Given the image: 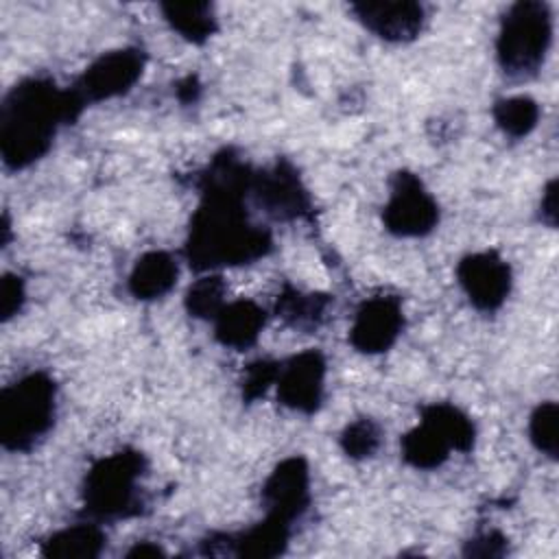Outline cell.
Instances as JSON below:
<instances>
[{"label": "cell", "mask_w": 559, "mask_h": 559, "mask_svg": "<svg viewBox=\"0 0 559 559\" xmlns=\"http://www.w3.org/2000/svg\"><path fill=\"white\" fill-rule=\"evenodd\" d=\"M380 441V432L371 419H358L343 432V448L349 456H369Z\"/></svg>", "instance_id": "24"}, {"label": "cell", "mask_w": 559, "mask_h": 559, "mask_svg": "<svg viewBox=\"0 0 559 559\" xmlns=\"http://www.w3.org/2000/svg\"><path fill=\"white\" fill-rule=\"evenodd\" d=\"M55 415V384L44 373H31L7 386L0 397V439L7 450H26L41 437Z\"/></svg>", "instance_id": "3"}, {"label": "cell", "mask_w": 559, "mask_h": 559, "mask_svg": "<svg viewBox=\"0 0 559 559\" xmlns=\"http://www.w3.org/2000/svg\"><path fill=\"white\" fill-rule=\"evenodd\" d=\"M83 98L76 90L59 92L48 79H28L11 90L2 105L0 146L7 166L22 168L41 157L61 120H72Z\"/></svg>", "instance_id": "2"}, {"label": "cell", "mask_w": 559, "mask_h": 559, "mask_svg": "<svg viewBox=\"0 0 559 559\" xmlns=\"http://www.w3.org/2000/svg\"><path fill=\"white\" fill-rule=\"evenodd\" d=\"M402 328L400 301L393 297H376L362 304L349 332L352 345L360 352L376 354L393 345Z\"/></svg>", "instance_id": "10"}, {"label": "cell", "mask_w": 559, "mask_h": 559, "mask_svg": "<svg viewBox=\"0 0 559 559\" xmlns=\"http://www.w3.org/2000/svg\"><path fill=\"white\" fill-rule=\"evenodd\" d=\"M223 290L225 284L221 277H203L199 280L194 286H190L188 290V310L194 317H203V319H214L221 310H223Z\"/></svg>", "instance_id": "21"}, {"label": "cell", "mask_w": 559, "mask_h": 559, "mask_svg": "<svg viewBox=\"0 0 559 559\" xmlns=\"http://www.w3.org/2000/svg\"><path fill=\"white\" fill-rule=\"evenodd\" d=\"M24 299V290H22V282L15 275H7L2 280V290H0V310H2V319H9L17 312L20 304Z\"/></svg>", "instance_id": "26"}, {"label": "cell", "mask_w": 559, "mask_h": 559, "mask_svg": "<svg viewBox=\"0 0 559 559\" xmlns=\"http://www.w3.org/2000/svg\"><path fill=\"white\" fill-rule=\"evenodd\" d=\"M472 443V421L450 404H432L424 411L421 424L402 439V450L411 465L428 469L443 463L450 448L469 450Z\"/></svg>", "instance_id": "5"}, {"label": "cell", "mask_w": 559, "mask_h": 559, "mask_svg": "<svg viewBox=\"0 0 559 559\" xmlns=\"http://www.w3.org/2000/svg\"><path fill=\"white\" fill-rule=\"evenodd\" d=\"M177 277V264L164 251H151L138 260L129 277V290L138 299H155L170 290Z\"/></svg>", "instance_id": "16"}, {"label": "cell", "mask_w": 559, "mask_h": 559, "mask_svg": "<svg viewBox=\"0 0 559 559\" xmlns=\"http://www.w3.org/2000/svg\"><path fill=\"white\" fill-rule=\"evenodd\" d=\"M264 500L271 515L290 520L299 515L308 502V469L301 459H288L271 474L264 487Z\"/></svg>", "instance_id": "13"}, {"label": "cell", "mask_w": 559, "mask_h": 559, "mask_svg": "<svg viewBox=\"0 0 559 559\" xmlns=\"http://www.w3.org/2000/svg\"><path fill=\"white\" fill-rule=\"evenodd\" d=\"M325 306H328L325 297L290 293L280 299L277 312L295 325H306V323H317L319 317L323 314Z\"/></svg>", "instance_id": "22"}, {"label": "cell", "mask_w": 559, "mask_h": 559, "mask_svg": "<svg viewBox=\"0 0 559 559\" xmlns=\"http://www.w3.org/2000/svg\"><path fill=\"white\" fill-rule=\"evenodd\" d=\"M216 319V338L229 347H249L262 325H264V310L258 308L253 301H236L223 306V310L214 317Z\"/></svg>", "instance_id": "15"}, {"label": "cell", "mask_w": 559, "mask_h": 559, "mask_svg": "<svg viewBox=\"0 0 559 559\" xmlns=\"http://www.w3.org/2000/svg\"><path fill=\"white\" fill-rule=\"evenodd\" d=\"M286 542V520L271 515L255 528L247 531L236 544L238 555H253V557H273L282 550Z\"/></svg>", "instance_id": "19"}, {"label": "cell", "mask_w": 559, "mask_h": 559, "mask_svg": "<svg viewBox=\"0 0 559 559\" xmlns=\"http://www.w3.org/2000/svg\"><path fill=\"white\" fill-rule=\"evenodd\" d=\"M544 214H548V223H555V183H550V188L546 190V199L542 203Z\"/></svg>", "instance_id": "27"}, {"label": "cell", "mask_w": 559, "mask_h": 559, "mask_svg": "<svg viewBox=\"0 0 559 559\" xmlns=\"http://www.w3.org/2000/svg\"><path fill=\"white\" fill-rule=\"evenodd\" d=\"M323 358L317 352H304L295 356L280 373L277 393L280 400L304 413H312L321 402L323 391Z\"/></svg>", "instance_id": "11"}, {"label": "cell", "mask_w": 559, "mask_h": 559, "mask_svg": "<svg viewBox=\"0 0 559 559\" xmlns=\"http://www.w3.org/2000/svg\"><path fill=\"white\" fill-rule=\"evenodd\" d=\"M142 456L118 452L96 463L85 478V507L100 518L127 515L135 504V480Z\"/></svg>", "instance_id": "6"}, {"label": "cell", "mask_w": 559, "mask_h": 559, "mask_svg": "<svg viewBox=\"0 0 559 559\" xmlns=\"http://www.w3.org/2000/svg\"><path fill=\"white\" fill-rule=\"evenodd\" d=\"M253 188L260 205H264L266 212L277 218L297 216L308 205L306 190L299 186L297 175L284 164H280L271 173H260L253 181Z\"/></svg>", "instance_id": "14"}, {"label": "cell", "mask_w": 559, "mask_h": 559, "mask_svg": "<svg viewBox=\"0 0 559 559\" xmlns=\"http://www.w3.org/2000/svg\"><path fill=\"white\" fill-rule=\"evenodd\" d=\"M280 369L271 362H255L251 365L247 380H245V393L247 397H258L260 393L266 391V386L277 378Z\"/></svg>", "instance_id": "25"}, {"label": "cell", "mask_w": 559, "mask_h": 559, "mask_svg": "<svg viewBox=\"0 0 559 559\" xmlns=\"http://www.w3.org/2000/svg\"><path fill=\"white\" fill-rule=\"evenodd\" d=\"M439 210L421 181L411 173H397L391 199L384 207V223L393 234L421 236L435 227Z\"/></svg>", "instance_id": "7"}, {"label": "cell", "mask_w": 559, "mask_h": 559, "mask_svg": "<svg viewBox=\"0 0 559 559\" xmlns=\"http://www.w3.org/2000/svg\"><path fill=\"white\" fill-rule=\"evenodd\" d=\"M537 116H539V109H537L535 100H531L526 96L507 98L493 107V118H496L498 127L513 138L526 135L535 127Z\"/></svg>", "instance_id": "20"}, {"label": "cell", "mask_w": 559, "mask_h": 559, "mask_svg": "<svg viewBox=\"0 0 559 559\" xmlns=\"http://www.w3.org/2000/svg\"><path fill=\"white\" fill-rule=\"evenodd\" d=\"M531 439L548 456L557 454V406L542 404L531 419Z\"/></svg>", "instance_id": "23"}, {"label": "cell", "mask_w": 559, "mask_h": 559, "mask_svg": "<svg viewBox=\"0 0 559 559\" xmlns=\"http://www.w3.org/2000/svg\"><path fill=\"white\" fill-rule=\"evenodd\" d=\"M142 55L138 50H116L103 55L79 83V94L83 100H103L127 92L142 72Z\"/></svg>", "instance_id": "9"}, {"label": "cell", "mask_w": 559, "mask_h": 559, "mask_svg": "<svg viewBox=\"0 0 559 559\" xmlns=\"http://www.w3.org/2000/svg\"><path fill=\"white\" fill-rule=\"evenodd\" d=\"M352 9L371 33L389 41L413 39L424 22V9L417 2H360Z\"/></svg>", "instance_id": "12"}, {"label": "cell", "mask_w": 559, "mask_h": 559, "mask_svg": "<svg viewBox=\"0 0 559 559\" xmlns=\"http://www.w3.org/2000/svg\"><path fill=\"white\" fill-rule=\"evenodd\" d=\"M166 20L190 41H203L214 31L212 7L205 2L192 4H166Z\"/></svg>", "instance_id": "18"}, {"label": "cell", "mask_w": 559, "mask_h": 559, "mask_svg": "<svg viewBox=\"0 0 559 559\" xmlns=\"http://www.w3.org/2000/svg\"><path fill=\"white\" fill-rule=\"evenodd\" d=\"M456 273L469 301L480 310H496L511 286L509 266L493 251L467 255Z\"/></svg>", "instance_id": "8"}, {"label": "cell", "mask_w": 559, "mask_h": 559, "mask_svg": "<svg viewBox=\"0 0 559 559\" xmlns=\"http://www.w3.org/2000/svg\"><path fill=\"white\" fill-rule=\"evenodd\" d=\"M249 183L231 177H205V201L197 210L186 247L194 269L240 264L269 251V234L249 225L240 194Z\"/></svg>", "instance_id": "1"}, {"label": "cell", "mask_w": 559, "mask_h": 559, "mask_svg": "<svg viewBox=\"0 0 559 559\" xmlns=\"http://www.w3.org/2000/svg\"><path fill=\"white\" fill-rule=\"evenodd\" d=\"M550 44V13L542 2H518L502 20L498 59L507 74L531 76L544 61Z\"/></svg>", "instance_id": "4"}, {"label": "cell", "mask_w": 559, "mask_h": 559, "mask_svg": "<svg viewBox=\"0 0 559 559\" xmlns=\"http://www.w3.org/2000/svg\"><path fill=\"white\" fill-rule=\"evenodd\" d=\"M103 533L96 526H72L57 535H52L46 546L44 555L48 557H96L103 546Z\"/></svg>", "instance_id": "17"}]
</instances>
